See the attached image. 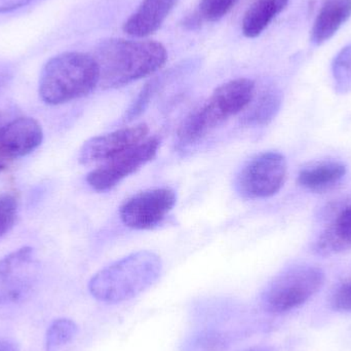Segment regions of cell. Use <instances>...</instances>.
Segmentation results:
<instances>
[{
    "label": "cell",
    "instance_id": "d6986e66",
    "mask_svg": "<svg viewBox=\"0 0 351 351\" xmlns=\"http://www.w3.org/2000/svg\"><path fill=\"white\" fill-rule=\"evenodd\" d=\"M335 88L339 94L351 90V45L343 47L336 56L332 65Z\"/></svg>",
    "mask_w": 351,
    "mask_h": 351
},
{
    "label": "cell",
    "instance_id": "44dd1931",
    "mask_svg": "<svg viewBox=\"0 0 351 351\" xmlns=\"http://www.w3.org/2000/svg\"><path fill=\"white\" fill-rule=\"evenodd\" d=\"M162 82H164L162 78H156V80H152V82L145 84V86L142 88L141 92L138 95L136 100L134 101L133 104L128 109L127 113L125 115V121H133V119L140 117L145 111L152 97L154 96V94L158 92V88L162 86Z\"/></svg>",
    "mask_w": 351,
    "mask_h": 351
},
{
    "label": "cell",
    "instance_id": "5b68a950",
    "mask_svg": "<svg viewBox=\"0 0 351 351\" xmlns=\"http://www.w3.org/2000/svg\"><path fill=\"white\" fill-rule=\"evenodd\" d=\"M325 274L313 265H297L278 274L262 294L264 309L271 313L293 311L313 298L324 286Z\"/></svg>",
    "mask_w": 351,
    "mask_h": 351
},
{
    "label": "cell",
    "instance_id": "52a82bcc",
    "mask_svg": "<svg viewBox=\"0 0 351 351\" xmlns=\"http://www.w3.org/2000/svg\"><path fill=\"white\" fill-rule=\"evenodd\" d=\"M160 140L158 137L144 140L139 145L108 160L86 177L88 185L96 191H108L125 178L152 162L158 154Z\"/></svg>",
    "mask_w": 351,
    "mask_h": 351
},
{
    "label": "cell",
    "instance_id": "e0dca14e",
    "mask_svg": "<svg viewBox=\"0 0 351 351\" xmlns=\"http://www.w3.org/2000/svg\"><path fill=\"white\" fill-rule=\"evenodd\" d=\"M282 96L278 90H266L243 117V123L252 127L268 125L280 111Z\"/></svg>",
    "mask_w": 351,
    "mask_h": 351
},
{
    "label": "cell",
    "instance_id": "5bb4252c",
    "mask_svg": "<svg viewBox=\"0 0 351 351\" xmlns=\"http://www.w3.org/2000/svg\"><path fill=\"white\" fill-rule=\"evenodd\" d=\"M351 249V204L328 225L315 243L313 251L322 257L337 255Z\"/></svg>",
    "mask_w": 351,
    "mask_h": 351
},
{
    "label": "cell",
    "instance_id": "7a4b0ae2",
    "mask_svg": "<svg viewBox=\"0 0 351 351\" xmlns=\"http://www.w3.org/2000/svg\"><path fill=\"white\" fill-rule=\"evenodd\" d=\"M162 270V260L156 253L137 252L97 272L90 280L88 290L100 302H125L156 284Z\"/></svg>",
    "mask_w": 351,
    "mask_h": 351
},
{
    "label": "cell",
    "instance_id": "d4e9b609",
    "mask_svg": "<svg viewBox=\"0 0 351 351\" xmlns=\"http://www.w3.org/2000/svg\"><path fill=\"white\" fill-rule=\"evenodd\" d=\"M0 351H20L14 342L5 338H0Z\"/></svg>",
    "mask_w": 351,
    "mask_h": 351
},
{
    "label": "cell",
    "instance_id": "4316f807",
    "mask_svg": "<svg viewBox=\"0 0 351 351\" xmlns=\"http://www.w3.org/2000/svg\"><path fill=\"white\" fill-rule=\"evenodd\" d=\"M4 166H2V165H0V171L3 170Z\"/></svg>",
    "mask_w": 351,
    "mask_h": 351
},
{
    "label": "cell",
    "instance_id": "3957f363",
    "mask_svg": "<svg viewBox=\"0 0 351 351\" xmlns=\"http://www.w3.org/2000/svg\"><path fill=\"white\" fill-rule=\"evenodd\" d=\"M100 82L98 64L93 56L70 51L51 58L41 72L39 96L49 105L82 98Z\"/></svg>",
    "mask_w": 351,
    "mask_h": 351
},
{
    "label": "cell",
    "instance_id": "603a6c76",
    "mask_svg": "<svg viewBox=\"0 0 351 351\" xmlns=\"http://www.w3.org/2000/svg\"><path fill=\"white\" fill-rule=\"evenodd\" d=\"M332 306L337 311H351V284L341 287L332 299Z\"/></svg>",
    "mask_w": 351,
    "mask_h": 351
},
{
    "label": "cell",
    "instance_id": "9c48e42d",
    "mask_svg": "<svg viewBox=\"0 0 351 351\" xmlns=\"http://www.w3.org/2000/svg\"><path fill=\"white\" fill-rule=\"evenodd\" d=\"M149 133L145 123L135 127L117 130L106 135L98 136L86 141L80 152V162L82 165L108 162L119 154L132 149L144 141Z\"/></svg>",
    "mask_w": 351,
    "mask_h": 351
},
{
    "label": "cell",
    "instance_id": "2e32d148",
    "mask_svg": "<svg viewBox=\"0 0 351 351\" xmlns=\"http://www.w3.org/2000/svg\"><path fill=\"white\" fill-rule=\"evenodd\" d=\"M346 175V165L339 162H323L302 169L299 173L298 182L305 189L324 192L336 186Z\"/></svg>",
    "mask_w": 351,
    "mask_h": 351
},
{
    "label": "cell",
    "instance_id": "484cf974",
    "mask_svg": "<svg viewBox=\"0 0 351 351\" xmlns=\"http://www.w3.org/2000/svg\"><path fill=\"white\" fill-rule=\"evenodd\" d=\"M250 351H267V350H263V348H256V350H251Z\"/></svg>",
    "mask_w": 351,
    "mask_h": 351
},
{
    "label": "cell",
    "instance_id": "ac0fdd59",
    "mask_svg": "<svg viewBox=\"0 0 351 351\" xmlns=\"http://www.w3.org/2000/svg\"><path fill=\"white\" fill-rule=\"evenodd\" d=\"M239 0H200L197 10L187 19L185 24L190 28L199 26L202 22H217L224 18Z\"/></svg>",
    "mask_w": 351,
    "mask_h": 351
},
{
    "label": "cell",
    "instance_id": "ba28073f",
    "mask_svg": "<svg viewBox=\"0 0 351 351\" xmlns=\"http://www.w3.org/2000/svg\"><path fill=\"white\" fill-rule=\"evenodd\" d=\"M177 196L170 188L140 192L121 206L119 215L125 226L149 230L164 222L174 208Z\"/></svg>",
    "mask_w": 351,
    "mask_h": 351
},
{
    "label": "cell",
    "instance_id": "4fadbf2b",
    "mask_svg": "<svg viewBox=\"0 0 351 351\" xmlns=\"http://www.w3.org/2000/svg\"><path fill=\"white\" fill-rule=\"evenodd\" d=\"M351 16V0H326L311 29V41L321 45L332 38Z\"/></svg>",
    "mask_w": 351,
    "mask_h": 351
},
{
    "label": "cell",
    "instance_id": "7c38bea8",
    "mask_svg": "<svg viewBox=\"0 0 351 351\" xmlns=\"http://www.w3.org/2000/svg\"><path fill=\"white\" fill-rule=\"evenodd\" d=\"M177 2L178 0H143L123 25V30L137 38L149 36L164 24Z\"/></svg>",
    "mask_w": 351,
    "mask_h": 351
},
{
    "label": "cell",
    "instance_id": "8fae6325",
    "mask_svg": "<svg viewBox=\"0 0 351 351\" xmlns=\"http://www.w3.org/2000/svg\"><path fill=\"white\" fill-rule=\"evenodd\" d=\"M43 139L41 125L30 117H20L0 129V158L14 160L34 152Z\"/></svg>",
    "mask_w": 351,
    "mask_h": 351
},
{
    "label": "cell",
    "instance_id": "277c9868",
    "mask_svg": "<svg viewBox=\"0 0 351 351\" xmlns=\"http://www.w3.org/2000/svg\"><path fill=\"white\" fill-rule=\"evenodd\" d=\"M255 84L247 78H237L218 86L206 103L190 113L178 130L180 147H188L196 143L247 108L254 99Z\"/></svg>",
    "mask_w": 351,
    "mask_h": 351
},
{
    "label": "cell",
    "instance_id": "8992f818",
    "mask_svg": "<svg viewBox=\"0 0 351 351\" xmlns=\"http://www.w3.org/2000/svg\"><path fill=\"white\" fill-rule=\"evenodd\" d=\"M287 177V162L278 152H264L247 162L237 180V190L247 198L276 195Z\"/></svg>",
    "mask_w": 351,
    "mask_h": 351
},
{
    "label": "cell",
    "instance_id": "7402d4cb",
    "mask_svg": "<svg viewBox=\"0 0 351 351\" xmlns=\"http://www.w3.org/2000/svg\"><path fill=\"white\" fill-rule=\"evenodd\" d=\"M18 200L14 195H0V239L10 230L16 222Z\"/></svg>",
    "mask_w": 351,
    "mask_h": 351
},
{
    "label": "cell",
    "instance_id": "ffe728a7",
    "mask_svg": "<svg viewBox=\"0 0 351 351\" xmlns=\"http://www.w3.org/2000/svg\"><path fill=\"white\" fill-rule=\"evenodd\" d=\"M77 326L74 322L68 319H60L53 322L47 330V351H55L60 346L68 343L75 337Z\"/></svg>",
    "mask_w": 351,
    "mask_h": 351
},
{
    "label": "cell",
    "instance_id": "6da1fadb",
    "mask_svg": "<svg viewBox=\"0 0 351 351\" xmlns=\"http://www.w3.org/2000/svg\"><path fill=\"white\" fill-rule=\"evenodd\" d=\"M93 57L98 64L103 88H117L147 77L166 64L168 53L154 40L111 38L97 47Z\"/></svg>",
    "mask_w": 351,
    "mask_h": 351
},
{
    "label": "cell",
    "instance_id": "30bf717a",
    "mask_svg": "<svg viewBox=\"0 0 351 351\" xmlns=\"http://www.w3.org/2000/svg\"><path fill=\"white\" fill-rule=\"evenodd\" d=\"M33 250L22 247L0 260V303L16 302L30 289Z\"/></svg>",
    "mask_w": 351,
    "mask_h": 351
},
{
    "label": "cell",
    "instance_id": "9a60e30c",
    "mask_svg": "<svg viewBox=\"0 0 351 351\" xmlns=\"http://www.w3.org/2000/svg\"><path fill=\"white\" fill-rule=\"evenodd\" d=\"M289 0H254L245 12L241 29L245 36H259L287 8Z\"/></svg>",
    "mask_w": 351,
    "mask_h": 351
},
{
    "label": "cell",
    "instance_id": "cb8c5ba5",
    "mask_svg": "<svg viewBox=\"0 0 351 351\" xmlns=\"http://www.w3.org/2000/svg\"><path fill=\"white\" fill-rule=\"evenodd\" d=\"M34 0H0V12H12L27 5Z\"/></svg>",
    "mask_w": 351,
    "mask_h": 351
}]
</instances>
